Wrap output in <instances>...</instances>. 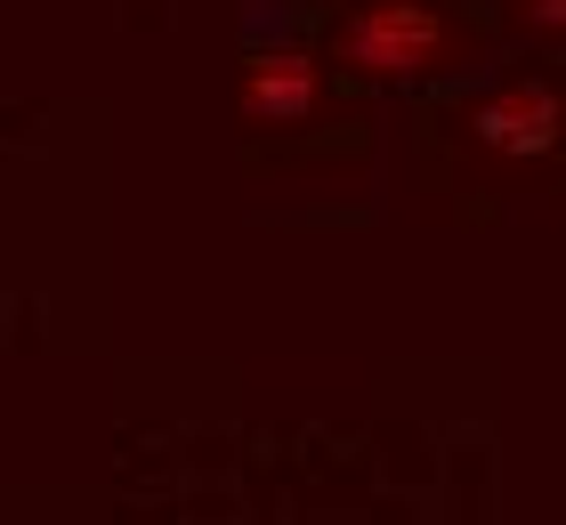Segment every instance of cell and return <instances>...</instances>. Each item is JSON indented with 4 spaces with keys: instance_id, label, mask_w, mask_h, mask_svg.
Wrapping results in <instances>:
<instances>
[{
    "instance_id": "1",
    "label": "cell",
    "mask_w": 566,
    "mask_h": 525,
    "mask_svg": "<svg viewBox=\"0 0 566 525\" xmlns=\"http://www.w3.org/2000/svg\"><path fill=\"white\" fill-rule=\"evenodd\" d=\"M478 49V24L453 0H356L324 33V73L348 82H429Z\"/></svg>"
},
{
    "instance_id": "2",
    "label": "cell",
    "mask_w": 566,
    "mask_h": 525,
    "mask_svg": "<svg viewBox=\"0 0 566 525\" xmlns=\"http://www.w3.org/2000/svg\"><path fill=\"white\" fill-rule=\"evenodd\" d=\"M324 57L316 49H260V57L243 65V82H235V105H243V122L251 129H292V122H307L324 105Z\"/></svg>"
},
{
    "instance_id": "3",
    "label": "cell",
    "mask_w": 566,
    "mask_h": 525,
    "mask_svg": "<svg viewBox=\"0 0 566 525\" xmlns=\"http://www.w3.org/2000/svg\"><path fill=\"white\" fill-rule=\"evenodd\" d=\"M470 129L502 154H551L558 146V97L543 82H502L470 105Z\"/></svg>"
},
{
    "instance_id": "4",
    "label": "cell",
    "mask_w": 566,
    "mask_h": 525,
    "mask_svg": "<svg viewBox=\"0 0 566 525\" xmlns=\"http://www.w3.org/2000/svg\"><path fill=\"white\" fill-rule=\"evenodd\" d=\"M558 9H566V0H518V17H526V24H558Z\"/></svg>"
}]
</instances>
